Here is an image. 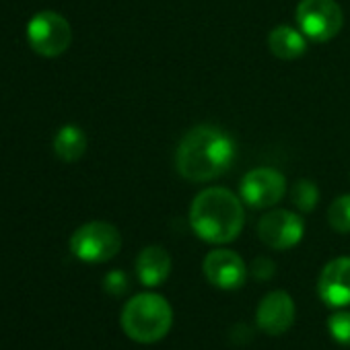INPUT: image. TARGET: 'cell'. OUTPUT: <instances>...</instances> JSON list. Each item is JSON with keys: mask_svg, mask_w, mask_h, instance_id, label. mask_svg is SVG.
<instances>
[{"mask_svg": "<svg viewBox=\"0 0 350 350\" xmlns=\"http://www.w3.org/2000/svg\"><path fill=\"white\" fill-rule=\"evenodd\" d=\"M190 225L194 233L208 243H229L243 231L245 211L233 192L206 188L190 206Z\"/></svg>", "mask_w": 350, "mask_h": 350, "instance_id": "2", "label": "cell"}, {"mask_svg": "<svg viewBox=\"0 0 350 350\" xmlns=\"http://www.w3.org/2000/svg\"><path fill=\"white\" fill-rule=\"evenodd\" d=\"M319 299L329 307L350 305V258L342 256L327 262L317 280Z\"/></svg>", "mask_w": 350, "mask_h": 350, "instance_id": "10", "label": "cell"}, {"mask_svg": "<svg viewBox=\"0 0 350 350\" xmlns=\"http://www.w3.org/2000/svg\"><path fill=\"white\" fill-rule=\"evenodd\" d=\"M305 233V223L299 215L291 211H272L264 215L258 223L260 239L272 250H291L295 247Z\"/></svg>", "mask_w": 350, "mask_h": 350, "instance_id": "8", "label": "cell"}, {"mask_svg": "<svg viewBox=\"0 0 350 350\" xmlns=\"http://www.w3.org/2000/svg\"><path fill=\"white\" fill-rule=\"evenodd\" d=\"M291 200L301 213H311L319 202V188L311 180H299L291 190Z\"/></svg>", "mask_w": 350, "mask_h": 350, "instance_id": "15", "label": "cell"}, {"mask_svg": "<svg viewBox=\"0 0 350 350\" xmlns=\"http://www.w3.org/2000/svg\"><path fill=\"white\" fill-rule=\"evenodd\" d=\"M122 247L120 231L103 221H93L79 227L70 237V252L81 262L101 264L118 256Z\"/></svg>", "mask_w": 350, "mask_h": 350, "instance_id": "4", "label": "cell"}, {"mask_svg": "<svg viewBox=\"0 0 350 350\" xmlns=\"http://www.w3.org/2000/svg\"><path fill=\"white\" fill-rule=\"evenodd\" d=\"M268 48L280 60H295L307 52V38L301 29H295L291 25H278L268 36Z\"/></svg>", "mask_w": 350, "mask_h": 350, "instance_id": "13", "label": "cell"}, {"mask_svg": "<svg viewBox=\"0 0 350 350\" xmlns=\"http://www.w3.org/2000/svg\"><path fill=\"white\" fill-rule=\"evenodd\" d=\"M252 274H254L258 280H268V278H272V274H274V262L268 260V258H256L254 264H252Z\"/></svg>", "mask_w": 350, "mask_h": 350, "instance_id": "19", "label": "cell"}, {"mask_svg": "<svg viewBox=\"0 0 350 350\" xmlns=\"http://www.w3.org/2000/svg\"><path fill=\"white\" fill-rule=\"evenodd\" d=\"M85 150H87V136L79 126L70 124L58 130L54 138V152L58 159L66 163H75L85 154Z\"/></svg>", "mask_w": 350, "mask_h": 350, "instance_id": "14", "label": "cell"}, {"mask_svg": "<svg viewBox=\"0 0 350 350\" xmlns=\"http://www.w3.org/2000/svg\"><path fill=\"white\" fill-rule=\"evenodd\" d=\"M329 227L338 233H350V194L336 198L327 211Z\"/></svg>", "mask_w": 350, "mask_h": 350, "instance_id": "16", "label": "cell"}, {"mask_svg": "<svg viewBox=\"0 0 350 350\" xmlns=\"http://www.w3.org/2000/svg\"><path fill=\"white\" fill-rule=\"evenodd\" d=\"M204 276L208 282L223 291L239 288L247 278V266L239 254L231 250H215L204 258Z\"/></svg>", "mask_w": 350, "mask_h": 350, "instance_id": "9", "label": "cell"}, {"mask_svg": "<svg viewBox=\"0 0 350 350\" xmlns=\"http://www.w3.org/2000/svg\"><path fill=\"white\" fill-rule=\"evenodd\" d=\"M260 329H264L270 336H280L286 329H291L295 321V303L288 293L284 291H274L266 295L256 313Z\"/></svg>", "mask_w": 350, "mask_h": 350, "instance_id": "11", "label": "cell"}, {"mask_svg": "<svg viewBox=\"0 0 350 350\" xmlns=\"http://www.w3.org/2000/svg\"><path fill=\"white\" fill-rule=\"evenodd\" d=\"M171 272V258L159 245L144 247L136 258V274L144 286H159Z\"/></svg>", "mask_w": 350, "mask_h": 350, "instance_id": "12", "label": "cell"}, {"mask_svg": "<svg viewBox=\"0 0 350 350\" xmlns=\"http://www.w3.org/2000/svg\"><path fill=\"white\" fill-rule=\"evenodd\" d=\"M27 40L36 54L44 58H56L68 50L72 42V29L62 15L54 11H42L29 21Z\"/></svg>", "mask_w": 350, "mask_h": 350, "instance_id": "6", "label": "cell"}, {"mask_svg": "<svg viewBox=\"0 0 350 350\" xmlns=\"http://www.w3.org/2000/svg\"><path fill=\"white\" fill-rule=\"evenodd\" d=\"M295 15L303 36L317 44L334 40L344 25V15L336 0H301Z\"/></svg>", "mask_w": 350, "mask_h": 350, "instance_id": "5", "label": "cell"}, {"mask_svg": "<svg viewBox=\"0 0 350 350\" xmlns=\"http://www.w3.org/2000/svg\"><path fill=\"white\" fill-rule=\"evenodd\" d=\"M103 288L113 295V297H120L128 291V276L122 272V270H111L105 278H103Z\"/></svg>", "mask_w": 350, "mask_h": 350, "instance_id": "18", "label": "cell"}, {"mask_svg": "<svg viewBox=\"0 0 350 350\" xmlns=\"http://www.w3.org/2000/svg\"><path fill=\"white\" fill-rule=\"evenodd\" d=\"M237 154L235 140L219 126L192 128L175 152V169L188 182H211L229 171Z\"/></svg>", "mask_w": 350, "mask_h": 350, "instance_id": "1", "label": "cell"}, {"mask_svg": "<svg viewBox=\"0 0 350 350\" xmlns=\"http://www.w3.org/2000/svg\"><path fill=\"white\" fill-rule=\"evenodd\" d=\"M173 323V311L165 297L142 293L132 297L122 311V329L140 344H152L167 336Z\"/></svg>", "mask_w": 350, "mask_h": 350, "instance_id": "3", "label": "cell"}, {"mask_svg": "<svg viewBox=\"0 0 350 350\" xmlns=\"http://www.w3.org/2000/svg\"><path fill=\"white\" fill-rule=\"evenodd\" d=\"M327 329H329V336L338 344L350 346V311L332 313L329 319H327Z\"/></svg>", "mask_w": 350, "mask_h": 350, "instance_id": "17", "label": "cell"}, {"mask_svg": "<svg viewBox=\"0 0 350 350\" xmlns=\"http://www.w3.org/2000/svg\"><path fill=\"white\" fill-rule=\"evenodd\" d=\"M286 190L284 175L270 167H258L243 175L239 192L241 200L252 208H270L280 202Z\"/></svg>", "mask_w": 350, "mask_h": 350, "instance_id": "7", "label": "cell"}]
</instances>
